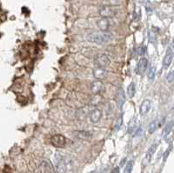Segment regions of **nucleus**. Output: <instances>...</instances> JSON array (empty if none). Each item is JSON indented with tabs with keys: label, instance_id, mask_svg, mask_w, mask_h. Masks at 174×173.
Instances as JSON below:
<instances>
[{
	"label": "nucleus",
	"instance_id": "412c9836",
	"mask_svg": "<svg viewBox=\"0 0 174 173\" xmlns=\"http://www.w3.org/2000/svg\"><path fill=\"white\" fill-rule=\"evenodd\" d=\"M147 76H148V78L150 80H153L155 78V76H156V67L152 66L150 68Z\"/></svg>",
	"mask_w": 174,
	"mask_h": 173
},
{
	"label": "nucleus",
	"instance_id": "6e6552de",
	"mask_svg": "<svg viewBox=\"0 0 174 173\" xmlns=\"http://www.w3.org/2000/svg\"><path fill=\"white\" fill-rule=\"evenodd\" d=\"M157 147H158V144H153L151 147L149 148V150L147 151V152L145 154V156H144V158L143 159V162H142V164H143V166H146L147 164H149L150 163V161H151V159L152 158V155H153V153L156 151V150H157Z\"/></svg>",
	"mask_w": 174,
	"mask_h": 173
},
{
	"label": "nucleus",
	"instance_id": "9d476101",
	"mask_svg": "<svg viewBox=\"0 0 174 173\" xmlns=\"http://www.w3.org/2000/svg\"><path fill=\"white\" fill-rule=\"evenodd\" d=\"M38 171V173H54L51 163L49 161H47V160H44L39 164Z\"/></svg>",
	"mask_w": 174,
	"mask_h": 173
},
{
	"label": "nucleus",
	"instance_id": "f03ea898",
	"mask_svg": "<svg viewBox=\"0 0 174 173\" xmlns=\"http://www.w3.org/2000/svg\"><path fill=\"white\" fill-rule=\"evenodd\" d=\"M118 12V8L114 5H104L101 6L98 10V13L101 18H113L117 15Z\"/></svg>",
	"mask_w": 174,
	"mask_h": 173
},
{
	"label": "nucleus",
	"instance_id": "4468645a",
	"mask_svg": "<svg viewBox=\"0 0 174 173\" xmlns=\"http://www.w3.org/2000/svg\"><path fill=\"white\" fill-rule=\"evenodd\" d=\"M75 137L82 140H89L92 138V133L87 131H77L74 132Z\"/></svg>",
	"mask_w": 174,
	"mask_h": 173
},
{
	"label": "nucleus",
	"instance_id": "7ed1b4c3",
	"mask_svg": "<svg viewBox=\"0 0 174 173\" xmlns=\"http://www.w3.org/2000/svg\"><path fill=\"white\" fill-rule=\"evenodd\" d=\"M57 169L60 173L66 172L72 166V160L67 157H63L57 155L56 156Z\"/></svg>",
	"mask_w": 174,
	"mask_h": 173
},
{
	"label": "nucleus",
	"instance_id": "423d86ee",
	"mask_svg": "<svg viewBox=\"0 0 174 173\" xmlns=\"http://www.w3.org/2000/svg\"><path fill=\"white\" fill-rule=\"evenodd\" d=\"M93 76L97 79V80H103L105 78H106L108 76V71L105 68L103 67L96 66L93 68Z\"/></svg>",
	"mask_w": 174,
	"mask_h": 173
},
{
	"label": "nucleus",
	"instance_id": "f257e3e1",
	"mask_svg": "<svg viewBox=\"0 0 174 173\" xmlns=\"http://www.w3.org/2000/svg\"><path fill=\"white\" fill-rule=\"evenodd\" d=\"M113 39V35L107 31H101V32H93L87 36V40L93 44L103 45L107 44Z\"/></svg>",
	"mask_w": 174,
	"mask_h": 173
},
{
	"label": "nucleus",
	"instance_id": "393cba45",
	"mask_svg": "<svg viewBox=\"0 0 174 173\" xmlns=\"http://www.w3.org/2000/svg\"><path fill=\"white\" fill-rule=\"evenodd\" d=\"M166 80L169 83H172L173 82V72L171 71L170 73H168V75L166 76Z\"/></svg>",
	"mask_w": 174,
	"mask_h": 173
},
{
	"label": "nucleus",
	"instance_id": "0eeeda50",
	"mask_svg": "<svg viewBox=\"0 0 174 173\" xmlns=\"http://www.w3.org/2000/svg\"><path fill=\"white\" fill-rule=\"evenodd\" d=\"M173 59V46L171 45L166 51V54L163 59V66L164 69H167L171 65Z\"/></svg>",
	"mask_w": 174,
	"mask_h": 173
},
{
	"label": "nucleus",
	"instance_id": "6ab92c4d",
	"mask_svg": "<svg viewBox=\"0 0 174 173\" xmlns=\"http://www.w3.org/2000/svg\"><path fill=\"white\" fill-rule=\"evenodd\" d=\"M172 127H173V122L171 121V122L168 123V124L165 125V127L164 128V130H163V136H164V137L168 136L170 134V132H172Z\"/></svg>",
	"mask_w": 174,
	"mask_h": 173
},
{
	"label": "nucleus",
	"instance_id": "a211bd4d",
	"mask_svg": "<svg viewBox=\"0 0 174 173\" xmlns=\"http://www.w3.org/2000/svg\"><path fill=\"white\" fill-rule=\"evenodd\" d=\"M135 92H136V85L133 82H132L127 87V95L129 96V97L132 98V97H134Z\"/></svg>",
	"mask_w": 174,
	"mask_h": 173
},
{
	"label": "nucleus",
	"instance_id": "4be33fe9",
	"mask_svg": "<svg viewBox=\"0 0 174 173\" xmlns=\"http://www.w3.org/2000/svg\"><path fill=\"white\" fill-rule=\"evenodd\" d=\"M101 99H102V97L100 94H94V97L92 98V102L93 104H97L101 101Z\"/></svg>",
	"mask_w": 174,
	"mask_h": 173
},
{
	"label": "nucleus",
	"instance_id": "bb28decb",
	"mask_svg": "<svg viewBox=\"0 0 174 173\" xmlns=\"http://www.w3.org/2000/svg\"><path fill=\"white\" fill-rule=\"evenodd\" d=\"M169 152H170V150H167V151H165V154H164V160L166 159V157H167V155H169Z\"/></svg>",
	"mask_w": 174,
	"mask_h": 173
},
{
	"label": "nucleus",
	"instance_id": "dca6fc26",
	"mask_svg": "<svg viewBox=\"0 0 174 173\" xmlns=\"http://www.w3.org/2000/svg\"><path fill=\"white\" fill-rule=\"evenodd\" d=\"M90 111L88 109V107H82V108H79L77 111V118L80 119V120H84L87 117V116H89V113H90Z\"/></svg>",
	"mask_w": 174,
	"mask_h": 173
},
{
	"label": "nucleus",
	"instance_id": "9b49d317",
	"mask_svg": "<svg viewBox=\"0 0 174 173\" xmlns=\"http://www.w3.org/2000/svg\"><path fill=\"white\" fill-rule=\"evenodd\" d=\"M91 91L93 94H100L105 91V85L100 80L94 81L91 85Z\"/></svg>",
	"mask_w": 174,
	"mask_h": 173
},
{
	"label": "nucleus",
	"instance_id": "39448f33",
	"mask_svg": "<svg viewBox=\"0 0 174 173\" xmlns=\"http://www.w3.org/2000/svg\"><path fill=\"white\" fill-rule=\"evenodd\" d=\"M51 144L57 148H62L66 144V138L61 134H57L51 138Z\"/></svg>",
	"mask_w": 174,
	"mask_h": 173
},
{
	"label": "nucleus",
	"instance_id": "aec40b11",
	"mask_svg": "<svg viewBox=\"0 0 174 173\" xmlns=\"http://www.w3.org/2000/svg\"><path fill=\"white\" fill-rule=\"evenodd\" d=\"M159 122L158 120H154L150 124V126H149V133L152 134L153 132H156V130L159 128Z\"/></svg>",
	"mask_w": 174,
	"mask_h": 173
},
{
	"label": "nucleus",
	"instance_id": "5701e85b",
	"mask_svg": "<svg viewBox=\"0 0 174 173\" xmlns=\"http://www.w3.org/2000/svg\"><path fill=\"white\" fill-rule=\"evenodd\" d=\"M132 167H133V161H130V162H128V163L126 164V166H125V171H124L123 173H132Z\"/></svg>",
	"mask_w": 174,
	"mask_h": 173
},
{
	"label": "nucleus",
	"instance_id": "20e7f679",
	"mask_svg": "<svg viewBox=\"0 0 174 173\" xmlns=\"http://www.w3.org/2000/svg\"><path fill=\"white\" fill-rule=\"evenodd\" d=\"M94 63L96 66L105 68L111 64L110 57L105 54H97L94 57Z\"/></svg>",
	"mask_w": 174,
	"mask_h": 173
},
{
	"label": "nucleus",
	"instance_id": "f3484780",
	"mask_svg": "<svg viewBox=\"0 0 174 173\" xmlns=\"http://www.w3.org/2000/svg\"><path fill=\"white\" fill-rule=\"evenodd\" d=\"M118 108H119V110H121L122 107H123L124 104L125 102V92H124V90L122 88L118 91Z\"/></svg>",
	"mask_w": 174,
	"mask_h": 173
},
{
	"label": "nucleus",
	"instance_id": "ddd939ff",
	"mask_svg": "<svg viewBox=\"0 0 174 173\" xmlns=\"http://www.w3.org/2000/svg\"><path fill=\"white\" fill-rule=\"evenodd\" d=\"M147 65H148V59L145 57L140 58V60L138 61V65H137V72L138 74L144 73L147 69Z\"/></svg>",
	"mask_w": 174,
	"mask_h": 173
},
{
	"label": "nucleus",
	"instance_id": "f8f14e48",
	"mask_svg": "<svg viewBox=\"0 0 174 173\" xmlns=\"http://www.w3.org/2000/svg\"><path fill=\"white\" fill-rule=\"evenodd\" d=\"M151 107H152V102H151L149 99L144 100L142 104H141L140 107H139V113H140V115H141V116L146 115V114L150 112Z\"/></svg>",
	"mask_w": 174,
	"mask_h": 173
},
{
	"label": "nucleus",
	"instance_id": "2eb2a0df",
	"mask_svg": "<svg viewBox=\"0 0 174 173\" xmlns=\"http://www.w3.org/2000/svg\"><path fill=\"white\" fill-rule=\"evenodd\" d=\"M97 26L102 31H107L110 28V22L107 18H101L97 21Z\"/></svg>",
	"mask_w": 174,
	"mask_h": 173
},
{
	"label": "nucleus",
	"instance_id": "b1692460",
	"mask_svg": "<svg viewBox=\"0 0 174 173\" xmlns=\"http://www.w3.org/2000/svg\"><path fill=\"white\" fill-rule=\"evenodd\" d=\"M122 123H123V117H120L118 119V121H117V124H116V126H115V129H116V131H118V130L120 129L121 125H122Z\"/></svg>",
	"mask_w": 174,
	"mask_h": 173
},
{
	"label": "nucleus",
	"instance_id": "a878e982",
	"mask_svg": "<svg viewBox=\"0 0 174 173\" xmlns=\"http://www.w3.org/2000/svg\"><path fill=\"white\" fill-rule=\"evenodd\" d=\"M119 171H120V168L119 167H115L110 173H119Z\"/></svg>",
	"mask_w": 174,
	"mask_h": 173
},
{
	"label": "nucleus",
	"instance_id": "1a4fd4ad",
	"mask_svg": "<svg viewBox=\"0 0 174 173\" xmlns=\"http://www.w3.org/2000/svg\"><path fill=\"white\" fill-rule=\"evenodd\" d=\"M89 116H90V120L91 122L93 124H96L97 123L102 117V111L98 108H94L90 111L89 113Z\"/></svg>",
	"mask_w": 174,
	"mask_h": 173
}]
</instances>
